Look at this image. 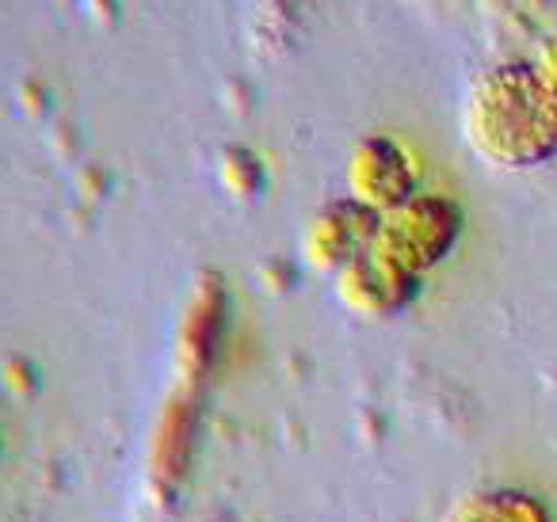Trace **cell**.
I'll return each mask as SVG.
<instances>
[{
    "instance_id": "obj_1",
    "label": "cell",
    "mask_w": 557,
    "mask_h": 522,
    "mask_svg": "<svg viewBox=\"0 0 557 522\" xmlns=\"http://www.w3.org/2000/svg\"><path fill=\"white\" fill-rule=\"evenodd\" d=\"M462 130L496 169H539L557 157V92L539 65H496L466 92Z\"/></svg>"
},
{
    "instance_id": "obj_2",
    "label": "cell",
    "mask_w": 557,
    "mask_h": 522,
    "mask_svg": "<svg viewBox=\"0 0 557 522\" xmlns=\"http://www.w3.org/2000/svg\"><path fill=\"white\" fill-rule=\"evenodd\" d=\"M458 237H462L458 202L443 199V195H412L405 207L382 214L371 248L401 271L424 278V271L447 260Z\"/></svg>"
},
{
    "instance_id": "obj_3",
    "label": "cell",
    "mask_w": 557,
    "mask_h": 522,
    "mask_svg": "<svg viewBox=\"0 0 557 522\" xmlns=\"http://www.w3.org/2000/svg\"><path fill=\"white\" fill-rule=\"evenodd\" d=\"M382 214H374L371 207L348 199H336L329 207H321L310 217L302 237V252L310 260V268L325 271V275H341L351 260L367 252L374 245V233H379Z\"/></svg>"
},
{
    "instance_id": "obj_4",
    "label": "cell",
    "mask_w": 557,
    "mask_h": 522,
    "mask_svg": "<svg viewBox=\"0 0 557 522\" xmlns=\"http://www.w3.org/2000/svg\"><path fill=\"white\" fill-rule=\"evenodd\" d=\"M348 191L374 214H389L417 195V169L397 141L367 138L348 157Z\"/></svg>"
},
{
    "instance_id": "obj_5",
    "label": "cell",
    "mask_w": 557,
    "mask_h": 522,
    "mask_svg": "<svg viewBox=\"0 0 557 522\" xmlns=\"http://www.w3.org/2000/svg\"><path fill=\"white\" fill-rule=\"evenodd\" d=\"M333 278L344 306L363 316H394L405 306H412V298L420 294V275L401 271L386 256L374 252V248H367L359 260H351Z\"/></svg>"
},
{
    "instance_id": "obj_6",
    "label": "cell",
    "mask_w": 557,
    "mask_h": 522,
    "mask_svg": "<svg viewBox=\"0 0 557 522\" xmlns=\"http://www.w3.org/2000/svg\"><path fill=\"white\" fill-rule=\"evenodd\" d=\"M225 339V290L218 278H207L187 309L184 332H180V355H184L187 377H207L218 362Z\"/></svg>"
},
{
    "instance_id": "obj_7",
    "label": "cell",
    "mask_w": 557,
    "mask_h": 522,
    "mask_svg": "<svg viewBox=\"0 0 557 522\" xmlns=\"http://www.w3.org/2000/svg\"><path fill=\"white\" fill-rule=\"evenodd\" d=\"M458 522H546V511L519 492H488L470 499L458 511Z\"/></svg>"
},
{
    "instance_id": "obj_8",
    "label": "cell",
    "mask_w": 557,
    "mask_h": 522,
    "mask_svg": "<svg viewBox=\"0 0 557 522\" xmlns=\"http://www.w3.org/2000/svg\"><path fill=\"white\" fill-rule=\"evenodd\" d=\"M191 431H195V412L187 400H176L164 415L161 427V465L172 461V465H184L187 453H191Z\"/></svg>"
},
{
    "instance_id": "obj_9",
    "label": "cell",
    "mask_w": 557,
    "mask_h": 522,
    "mask_svg": "<svg viewBox=\"0 0 557 522\" xmlns=\"http://www.w3.org/2000/svg\"><path fill=\"white\" fill-rule=\"evenodd\" d=\"M222 176L233 191H256L260 179H263V172H260V164H256L252 153H245V149H230V153H225V164H222Z\"/></svg>"
},
{
    "instance_id": "obj_10",
    "label": "cell",
    "mask_w": 557,
    "mask_h": 522,
    "mask_svg": "<svg viewBox=\"0 0 557 522\" xmlns=\"http://www.w3.org/2000/svg\"><path fill=\"white\" fill-rule=\"evenodd\" d=\"M539 73L542 77H546V85L554 88L557 92V35L554 39L546 42V47H542V58H539Z\"/></svg>"
}]
</instances>
